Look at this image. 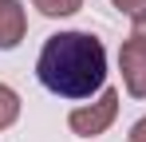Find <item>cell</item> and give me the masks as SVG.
<instances>
[{"instance_id":"cell-2","label":"cell","mask_w":146,"mask_h":142,"mask_svg":"<svg viewBox=\"0 0 146 142\" xmlns=\"http://www.w3.org/2000/svg\"><path fill=\"white\" fill-rule=\"evenodd\" d=\"M115 115H119V91L103 87L99 103H91V107H75L71 115H67V126H71L75 134H83V138H95V134H103V130L115 122Z\"/></svg>"},{"instance_id":"cell-8","label":"cell","mask_w":146,"mask_h":142,"mask_svg":"<svg viewBox=\"0 0 146 142\" xmlns=\"http://www.w3.org/2000/svg\"><path fill=\"white\" fill-rule=\"evenodd\" d=\"M130 142H146V118H138L134 126H130V134H126Z\"/></svg>"},{"instance_id":"cell-4","label":"cell","mask_w":146,"mask_h":142,"mask_svg":"<svg viewBox=\"0 0 146 142\" xmlns=\"http://www.w3.org/2000/svg\"><path fill=\"white\" fill-rule=\"evenodd\" d=\"M28 32V16L20 8V0H0V47H16Z\"/></svg>"},{"instance_id":"cell-7","label":"cell","mask_w":146,"mask_h":142,"mask_svg":"<svg viewBox=\"0 0 146 142\" xmlns=\"http://www.w3.org/2000/svg\"><path fill=\"white\" fill-rule=\"evenodd\" d=\"M115 8H119L122 16H130V20L138 24V20H146V0H111Z\"/></svg>"},{"instance_id":"cell-5","label":"cell","mask_w":146,"mask_h":142,"mask_svg":"<svg viewBox=\"0 0 146 142\" xmlns=\"http://www.w3.org/2000/svg\"><path fill=\"white\" fill-rule=\"evenodd\" d=\"M16 118H20V95L12 91V87H4V83H0V130H4V126H12Z\"/></svg>"},{"instance_id":"cell-1","label":"cell","mask_w":146,"mask_h":142,"mask_svg":"<svg viewBox=\"0 0 146 142\" xmlns=\"http://www.w3.org/2000/svg\"><path fill=\"white\" fill-rule=\"evenodd\" d=\"M36 75L51 95L91 99L107 83V47L91 32H59L44 44L36 59Z\"/></svg>"},{"instance_id":"cell-6","label":"cell","mask_w":146,"mask_h":142,"mask_svg":"<svg viewBox=\"0 0 146 142\" xmlns=\"http://www.w3.org/2000/svg\"><path fill=\"white\" fill-rule=\"evenodd\" d=\"M32 4H36L44 16H51V20H55V16H71V12L83 8V0H32Z\"/></svg>"},{"instance_id":"cell-3","label":"cell","mask_w":146,"mask_h":142,"mask_svg":"<svg viewBox=\"0 0 146 142\" xmlns=\"http://www.w3.org/2000/svg\"><path fill=\"white\" fill-rule=\"evenodd\" d=\"M119 71H122V83L134 99H146V47L138 40H126L119 51Z\"/></svg>"},{"instance_id":"cell-9","label":"cell","mask_w":146,"mask_h":142,"mask_svg":"<svg viewBox=\"0 0 146 142\" xmlns=\"http://www.w3.org/2000/svg\"><path fill=\"white\" fill-rule=\"evenodd\" d=\"M130 40H138V44L146 47V20H138V24H134V32H130Z\"/></svg>"}]
</instances>
